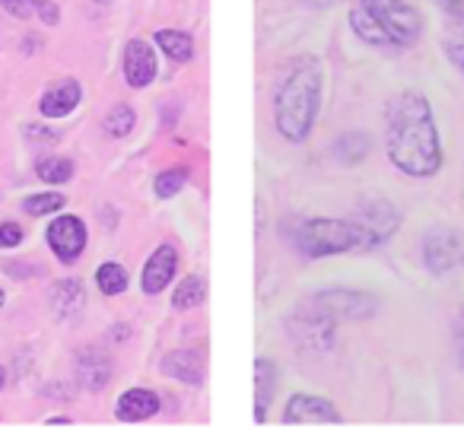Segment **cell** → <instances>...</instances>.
<instances>
[{
  "label": "cell",
  "instance_id": "1",
  "mask_svg": "<svg viewBox=\"0 0 464 429\" xmlns=\"http://www.w3.org/2000/svg\"><path fill=\"white\" fill-rule=\"evenodd\" d=\"M388 160L411 179H430L442 169L436 118L420 93L398 96L388 112Z\"/></svg>",
  "mask_w": 464,
  "mask_h": 429
},
{
  "label": "cell",
  "instance_id": "2",
  "mask_svg": "<svg viewBox=\"0 0 464 429\" xmlns=\"http://www.w3.org/2000/svg\"><path fill=\"white\" fill-rule=\"evenodd\" d=\"M318 109H322V73L315 61H299L286 73L274 99V124L280 137L290 143H303L315 128Z\"/></svg>",
  "mask_w": 464,
  "mask_h": 429
},
{
  "label": "cell",
  "instance_id": "3",
  "mask_svg": "<svg viewBox=\"0 0 464 429\" xmlns=\"http://www.w3.org/2000/svg\"><path fill=\"white\" fill-rule=\"evenodd\" d=\"M296 249L303 251L305 258H328V255H343V251L375 249V242L360 219L315 217V219L299 223Z\"/></svg>",
  "mask_w": 464,
  "mask_h": 429
},
{
  "label": "cell",
  "instance_id": "4",
  "mask_svg": "<svg viewBox=\"0 0 464 429\" xmlns=\"http://www.w3.org/2000/svg\"><path fill=\"white\" fill-rule=\"evenodd\" d=\"M392 48H411L423 35V20L407 0H360Z\"/></svg>",
  "mask_w": 464,
  "mask_h": 429
},
{
  "label": "cell",
  "instance_id": "5",
  "mask_svg": "<svg viewBox=\"0 0 464 429\" xmlns=\"http://www.w3.org/2000/svg\"><path fill=\"white\" fill-rule=\"evenodd\" d=\"M312 308L318 315H324L328 321H362V318H372L379 312V302L375 296L360 293V289H318L315 296H309Z\"/></svg>",
  "mask_w": 464,
  "mask_h": 429
},
{
  "label": "cell",
  "instance_id": "6",
  "mask_svg": "<svg viewBox=\"0 0 464 429\" xmlns=\"http://www.w3.org/2000/svg\"><path fill=\"white\" fill-rule=\"evenodd\" d=\"M423 261L432 274H451L464 264V239L449 226H436L423 236Z\"/></svg>",
  "mask_w": 464,
  "mask_h": 429
},
{
  "label": "cell",
  "instance_id": "7",
  "mask_svg": "<svg viewBox=\"0 0 464 429\" xmlns=\"http://www.w3.org/2000/svg\"><path fill=\"white\" fill-rule=\"evenodd\" d=\"M290 334L296 337V344L309 346V350H331V344H334V321H328L309 302H303L290 315Z\"/></svg>",
  "mask_w": 464,
  "mask_h": 429
},
{
  "label": "cell",
  "instance_id": "8",
  "mask_svg": "<svg viewBox=\"0 0 464 429\" xmlns=\"http://www.w3.org/2000/svg\"><path fill=\"white\" fill-rule=\"evenodd\" d=\"M284 423H290V426H331V423H341V414L324 397L293 395L284 407Z\"/></svg>",
  "mask_w": 464,
  "mask_h": 429
},
{
  "label": "cell",
  "instance_id": "9",
  "mask_svg": "<svg viewBox=\"0 0 464 429\" xmlns=\"http://www.w3.org/2000/svg\"><path fill=\"white\" fill-rule=\"evenodd\" d=\"M48 245H52V251L61 258V261H77L80 255L86 251V226L80 217H73V213H61V217H54V223L48 226Z\"/></svg>",
  "mask_w": 464,
  "mask_h": 429
},
{
  "label": "cell",
  "instance_id": "10",
  "mask_svg": "<svg viewBox=\"0 0 464 429\" xmlns=\"http://www.w3.org/2000/svg\"><path fill=\"white\" fill-rule=\"evenodd\" d=\"M160 73V61H156V52L147 45L143 39L128 42L124 48V80H128L134 90H143L150 86Z\"/></svg>",
  "mask_w": 464,
  "mask_h": 429
},
{
  "label": "cell",
  "instance_id": "11",
  "mask_svg": "<svg viewBox=\"0 0 464 429\" xmlns=\"http://www.w3.org/2000/svg\"><path fill=\"white\" fill-rule=\"evenodd\" d=\"M445 14L442 26V48L449 54V61L464 71V0H439Z\"/></svg>",
  "mask_w": 464,
  "mask_h": 429
},
{
  "label": "cell",
  "instance_id": "12",
  "mask_svg": "<svg viewBox=\"0 0 464 429\" xmlns=\"http://www.w3.org/2000/svg\"><path fill=\"white\" fill-rule=\"evenodd\" d=\"M175 268H179V255H175L172 245H160L153 255L147 258V268L140 274V287L147 296H156L172 283L175 277Z\"/></svg>",
  "mask_w": 464,
  "mask_h": 429
},
{
  "label": "cell",
  "instance_id": "13",
  "mask_svg": "<svg viewBox=\"0 0 464 429\" xmlns=\"http://www.w3.org/2000/svg\"><path fill=\"white\" fill-rule=\"evenodd\" d=\"M360 219L362 226L369 229V236H372V242L375 245H382V242H388V239L394 236V229H398V223H401V210L392 204V200H369L366 207L360 210Z\"/></svg>",
  "mask_w": 464,
  "mask_h": 429
},
{
  "label": "cell",
  "instance_id": "14",
  "mask_svg": "<svg viewBox=\"0 0 464 429\" xmlns=\"http://www.w3.org/2000/svg\"><path fill=\"white\" fill-rule=\"evenodd\" d=\"M80 99H83V86L77 80H61L39 99V112L45 118H67L80 105Z\"/></svg>",
  "mask_w": 464,
  "mask_h": 429
},
{
  "label": "cell",
  "instance_id": "15",
  "mask_svg": "<svg viewBox=\"0 0 464 429\" xmlns=\"http://www.w3.org/2000/svg\"><path fill=\"white\" fill-rule=\"evenodd\" d=\"M77 378L86 391H102L111 382V359L105 356V350L90 346L77 356Z\"/></svg>",
  "mask_w": 464,
  "mask_h": 429
},
{
  "label": "cell",
  "instance_id": "16",
  "mask_svg": "<svg viewBox=\"0 0 464 429\" xmlns=\"http://www.w3.org/2000/svg\"><path fill=\"white\" fill-rule=\"evenodd\" d=\"M156 410H160V397L150 388H128L115 404V416L121 423H143L156 416Z\"/></svg>",
  "mask_w": 464,
  "mask_h": 429
},
{
  "label": "cell",
  "instance_id": "17",
  "mask_svg": "<svg viewBox=\"0 0 464 429\" xmlns=\"http://www.w3.org/2000/svg\"><path fill=\"white\" fill-rule=\"evenodd\" d=\"M162 372L175 382L200 385L204 382V356L194 350H172L162 359Z\"/></svg>",
  "mask_w": 464,
  "mask_h": 429
},
{
  "label": "cell",
  "instance_id": "18",
  "mask_svg": "<svg viewBox=\"0 0 464 429\" xmlns=\"http://www.w3.org/2000/svg\"><path fill=\"white\" fill-rule=\"evenodd\" d=\"M83 306H86V293L80 280H61L52 287V308L64 321L77 318V315L83 312Z\"/></svg>",
  "mask_w": 464,
  "mask_h": 429
},
{
  "label": "cell",
  "instance_id": "19",
  "mask_svg": "<svg viewBox=\"0 0 464 429\" xmlns=\"http://www.w3.org/2000/svg\"><path fill=\"white\" fill-rule=\"evenodd\" d=\"M274 385H277V369H274L271 359H258L255 363V388H258V404H255V420L265 423L267 407H271Z\"/></svg>",
  "mask_w": 464,
  "mask_h": 429
},
{
  "label": "cell",
  "instance_id": "20",
  "mask_svg": "<svg viewBox=\"0 0 464 429\" xmlns=\"http://www.w3.org/2000/svg\"><path fill=\"white\" fill-rule=\"evenodd\" d=\"M153 39H156V45H160L172 61H179V64H188V61L194 58V42L188 33H179V29H160Z\"/></svg>",
  "mask_w": 464,
  "mask_h": 429
},
{
  "label": "cell",
  "instance_id": "21",
  "mask_svg": "<svg viewBox=\"0 0 464 429\" xmlns=\"http://www.w3.org/2000/svg\"><path fill=\"white\" fill-rule=\"evenodd\" d=\"M204 299H207V283H204V277L191 274V277H185V280H181L179 287H175L172 306L179 308V312H188V308L204 306Z\"/></svg>",
  "mask_w": 464,
  "mask_h": 429
},
{
  "label": "cell",
  "instance_id": "22",
  "mask_svg": "<svg viewBox=\"0 0 464 429\" xmlns=\"http://www.w3.org/2000/svg\"><path fill=\"white\" fill-rule=\"evenodd\" d=\"M35 175L48 185H64V181L73 179V162L64 160V156H42L35 162Z\"/></svg>",
  "mask_w": 464,
  "mask_h": 429
},
{
  "label": "cell",
  "instance_id": "23",
  "mask_svg": "<svg viewBox=\"0 0 464 429\" xmlns=\"http://www.w3.org/2000/svg\"><path fill=\"white\" fill-rule=\"evenodd\" d=\"M350 29H353L356 35H360L362 42H369V45H375V48H392L388 45V39L379 33V26L372 23V16L366 14V10L356 4L353 10H350Z\"/></svg>",
  "mask_w": 464,
  "mask_h": 429
},
{
  "label": "cell",
  "instance_id": "24",
  "mask_svg": "<svg viewBox=\"0 0 464 429\" xmlns=\"http://www.w3.org/2000/svg\"><path fill=\"white\" fill-rule=\"evenodd\" d=\"M96 283H99V289H102L105 296H121L124 289H128V274H124L121 264L109 261V264H102V268L96 270Z\"/></svg>",
  "mask_w": 464,
  "mask_h": 429
},
{
  "label": "cell",
  "instance_id": "25",
  "mask_svg": "<svg viewBox=\"0 0 464 429\" xmlns=\"http://www.w3.org/2000/svg\"><path fill=\"white\" fill-rule=\"evenodd\" d=\"M334 153H337V160H341V162L353 166V162H360L362 156L369 153V137L366 134H347V137H341V141H337V147H334Z\"/></svg>",
  "mask_w": 464,
  "mask_h": 429
},
{
  "label": "cell",
  "instance_id": "26",
  "mask_svg": "<svg viewBox=\"0 0 464 429\" xmlns=\"http://www.w3.org/2000/svg\"><path fill=\"white\" fill-rule=\"evenodd\" d=\"M61 207H64V194H58V191H42L23 200V210H26L29 217H48V213L61 210Z\"/></svg>",
  "mask_w": 464,
  "mask_h": 429
},
{
  "label": "cell",
  "instance_id": "27",
  "mask_svg": "<svg viewBox=\"0 0 464 429\" xmlns=\"http://www.w3.org/2000/svg\"><path fill=\"white\" fill-rule=\"evenodd\" d=\"M137 124V112L130 109V105H115L111 109V115H105V131H109L111 137H124L130 134V128Z\"/></svg>",
  "mask_w": 464,
  "mask_h": 429
},
{
  "label": "cell",
  "instance_id": "28",
  "mask_svg": "<svg viewBox=\"0 0 464 429\" xmlns=\"http://www.w3.org/2000/svg\"><path fill=\"white\" fill-rule=\"evenodd\" d=\"M185 181H188V169H166V172L156 175L153 188L160 198H175L185 188Z\"/></svg>",
  "mask_w": 464,
  "mask_h": 429
},
{
  "label": "cell",
  "instance_id": "29",
  "mask_svg": "<svg viewBox=\"0 0 464 429\" xmlns=\"http://www.w3.org/2000/svg\"><path fill=\"white\" fill-rule=\"evenodd\" d=\"M0 7L14 14L16 20H29V16L39 14V0H0Z\"/></svg>",
  "mask_w": 464,
  "mask_h": 429
},
{
  "label": "cell",
  "instance_id": "30",
  "mask_svg": "<svg viewBox=\"0 0 464 429\" xmlns=\"http://www.w3.org/2000/svg\"><path fill=\"white\" fill-rule=\"evenodd\" d=\"M23 242V229L16 223H4L0 226V249H16Z\"/></svg>",
  "mask_w": 464,
  "mask_h": 429
},
{
  "label": "cell",
  "instance_id": "31",
  "mask_svg": "<svg viewBox=\"0 0 464 429\" xmlns=\"http://www.w3.org/2000/svg\"><path fill=\"white\" fill-rule=\"evenodd\" d=\"M35 16H39V20L45 23V26H54V23L61 20V10L54 7L52 0H39V14H35Z\"/></svg>",
  "mask_w": 464,
  "mask_h": 429
},
{
  "label": "cell",
  "instance_id": "32",
  "mask_svg": "<svg viewBox=\"0 0 464 429\" xmlns=\"http://www.w3.org/2000/svg\"><path fill=\"white\" fill-rule=\"evenodd\" d=\"M26 137H35V143H48V141H54L52 131L39 128V124H29V128H26Z\"/></svg>",
  "mask_w": 464,
  "mask_h": 429
},
{
  "label": "cell",
  "instance_id": "33",
  "mask_svg": "<svg viewBox=\"0 0 464 429\" xmlns=\"http://www.w3.org/2000/svg\"><path fill=\"white\" fill-rule=\"evenodd\" d=\"M48 426H71V420L67 416H52V420H45Z\"/></svg>",
  "mask_w": 464,
  "mask_h": 429
},
{
  "label": "cell",
  "instance_id": "34",
  "mask_svg": "<svg viewBox=\"0 0 464 429\" xmlns=\"http://www.w3.org/2000/svg\"><path fill=\"white\" fill-rule=\"evenodd\" d=\"M7 385V372H4V366H0V388Z\"/></svg>",
  "mask_w": 464,
  "mask_h": 429
},
{
  "label": "cell",
  "instance_id": "35",
  "mask_svg": "<svg viewBox=\"0 0 464 429\" xmlns=\"http://www.w3.org/2000/svg\"><path fill=\"white\" fill-rule=\"evenodd\" d=\"M312 4H331V0H312Z\"/></svg>",
  "mask_w": 464,
  "mask_h": 429
},
{
  "label": "cell",
  "instance_id": "36",
  "mask_svg": "<svg viewBox=\"0 0 464 429\" xmlns=\"http://www.w3.org/2000/svg\"><path fill=\"white\" fill-rule=\"evenodd\" d=\"M0 306H4V289H0Z\"/></svg>",
  "mask_w": 464,
  "mask_h": 429
},
{
  "label": "cell",
  "instance_id": "37",
  "mask_svg": "<svg viewBox=\"0 0 464 429\" xmlns=\"http://www.w3.org/2000/svg\"><path fill=\"white\" fill-rule=\"evenodd\" d=\"M96 4H111V0H96Z\"/></svg>",
  "mask_w": 464,
  "mask_h": 429
}]
</instances>
